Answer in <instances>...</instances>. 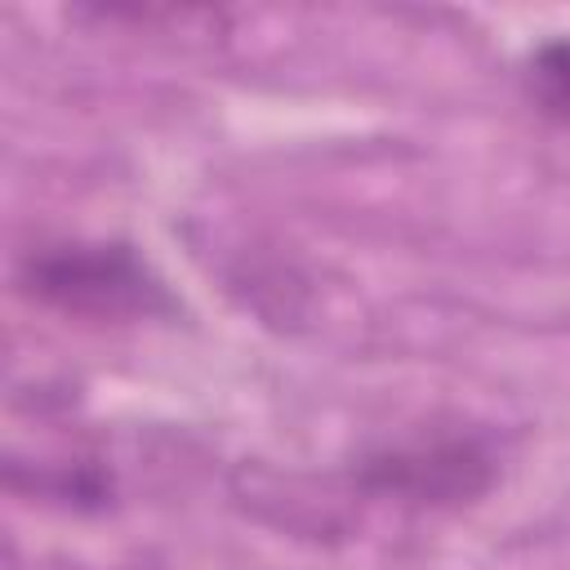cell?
<instances>
[{
	"label": "cell",
	"instance_id": "6da1fadb",
	"mask_svg": "<svg viewBox=\"0 0 570 570\" xmlns=\"http://www.w3.org/2000/svg\"><path fill=\"white\" fill-rule=\"evenodd\" d=\"M22 289L45 307L89 321L169 316L178 303L165 281L120 240H76L36 249L22 263Z\"/></svg>",
	"mask_w": 570,
	"mask_h": 570
},
{
	"label": "cell",
	"instance_id": "7a4b0ae2",
	"mask_svg": "<svg viewBox=\"0 0 570 570\" xmlns=\"http://www.w3.org/2000/svg\"><path fill=\"white\" fill-rule=\"evenodd\" d=\"M499 468L472 432H419L361 454L352 481L387 503L405 508H463L494 485Z\"/></svg>",
	"mask_w": 570,
	"mask_h": 570
},
{
	"label": "cell",
	"instance_id": "3957f363",
	"mask_svg": "<svg viewBox=\"0 0 570 570\" xmlns=\"http://www.w3.org/2000/svg\"><path fill=\"white\" fill-rule=\"evenodd\" d=\"M525 89L534 107L561 125H570V36L543 40L525 62Z\"/></svg>",
	"mask_w": 570,
	"mask_h": 570
}]
</instances>
